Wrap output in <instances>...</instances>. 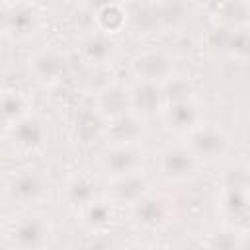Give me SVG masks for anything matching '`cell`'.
<instances>
[{
	"instance_id": "6da1fadb",
	"label": "cell",
	"mask_w": 250,
	"mask_h": 250,
	"mask_svg": "<svg viewBox=\"0 0 250 250\" xmlns=\"http://www.w3.org/2000/svg\"><path fill=\"white\" fill-rule=\"evenodd\" d=\"M6 236L16 250H43L51 240V223L37 213L21 215L10 225Z\"/></svg>"
},
{
	"instance_id": "7a4b0ae2",
	"label": "cell",
	"mask_w": 250,
	"mask_h": 250,
	"mask_svg": "<svg viewBox=\"0 0 250 250\" xmlns=\"http://www.w3.org/2000/svg\"><path fill=\"white\" fill-rule=\"evenodd\" d=\"M186 146L195 154V158L201 160H219L229 150V137L227 133L213 123H201L186 137Z\"/></svg>"
},
{
	"instance_id": "3957f363",
	"label": "cell",
	"mask_w": 250,
	"mask_h": 250,
	"mask_svg": "<svg viewBox=\"0 0 250 250\" xmlns=\"http://www.w3.org/2000/svg\"><path fill=\"white\" fill-rule=\"evenodd\" d=\"M49 182L39 170H18L6 182V195L10 201L20 205H31L47 197Z\"/></svg>"
},
{
	"instance_id": "277c9868",
	"label": "cell",
	"mask_w": 250,
	"mask_h": 250,
	"mask_svg": "<svg viewBox=\"0 0 250 250\" xmlns=\"http://www.w3.org/2000/svg\"><path fill=\"white\" fill-rule=\"evenodd\" d=\"M41 23V14L35 4L29 2H16L8 4L2 14V29L10 39L23 41L35 35Z\"/></svg>"
},
{
	"instance_id": "5b68a950",
	"label": "cell",
	"mask_w": 250,
	"mask_h": 250,
	"mask_svg": "<svg viewBox=\"0 0 250 250\" xmlns=\"http://www.w3.org/2000/svg\"><path fill=\"white\" fill-rule=\"evenodd\" d=\"M221 213L227 221L225 227L242 230L250 229V193L246 184H227L221 195Z\"/></svg>"
},
{
	"instance_id": "8992f818",
	"label": "cell",
	"mask_w": 250,
	"mask_h": 250,
	"mask_svg": "<svg viewBox=\"0 0 250 250\" xmlns=\"http://www.w3.org/2000/svg\"><path fill=\"white\" fill-rule=\"evenodd\" d=\"M133 74L139 82L164 84L170 76H174V61L162 49H146L139 53L133 61Z\"/></svg>"
},
{
	"instance_id": "52a82bcc",
	"label": "cell",
	"mask_w": 250,
	"mask_h": 250,
	"mask_svg": "<svg viewBox=\"0 0 250 250\" xmlns=\"http://www.w3.org/2000/svg\"><path fill=\"white\" fill-rule=\"evenodd\" d=\"M199 160L186 146H168L158 154V172L168 182H186L195 176Z\"/></svg>"
},
{
	"instance_id": "ba28073f",
	"label": "cell",
	"mask_w": 250,
	"mask_h": 250,
	"mask_svg": "<svg viewBox=\"0 0 250 250\" xmlns=\"http://www.w3.org/2000/svg\"><path fill=\"white\" fill-rule=\"evenodd\" d=\"M102 170L111 178L129 176L135 172H141L143 166V154L137 145H125V146H109L102 154Z\"/></svg>"
},
{
	"instance_id": "9c48e42d",
	"label": "cell",
	"mask_w": 250,
	"mask_h": 250,
	"mask_svg": "<svg viewBox=\"0 0 250 250\" xmlns=\"http://www.w3.org/2000/svg\"><path fill=\"white\" fill-rule=\"evenodd\" d=\"M104 135L109 143V146H125V145H137L145 135V123L143 117L129 111L125 115H119L115 119H109Z\"/></svg>"
},
{
	"instance_id": "30bf717a",
	"label": "cell",
	"mask_w": 250,
	"mask_h": 250,
	"mask_svg": "<svg viewBox=\"0 0 250 250\" xmlns=\"http://www.w3.org/2000/svg\"><path fill=\"white\" fill-rule=\"evenodd\" d=\"M66 59L55 49H41L29 59V70L41 84H57L66 74Z\"/></svg>"
},
{
	"instance_id": "8fae6325",
	"label": "cell",
	"mask_w": 250,
	"mask_h": 250,
	"mask_svg": "<svg viewBox=\"0 0 250 250\" xmlns=\"http://www.w3.org/2000/svg\"><path fill=\"white\" fill-rule=\"evenodd\" d=\"M162 117L166 121V125L178 133V135H189L195 127H199L203 123L201 117V107L199 104L193 100H186V102H178V104H168L162 111Z\"/></svg>"
},
{
	"instance_id": "7c38bea8",
	"label": "cell",
	"mask_w": 250,
	"mask_h": 250,
	"mask_svg": "<svg viewBox=\"0 0 250 250\" xmlns=\"http://www.w3.org/2000/svg\"><path fill=\"white\" fill-rule=\"evenodd\" d=\"M78 53L90 64H105L109 61H113V57L117 53V45L111 39V35H107L100 29H92V31H86L84 37L80 39Z\"/></svg>"
},
{
	"instance_id": "4fadbf2b",
	"label": "cell",
	"mask_w": 250,
	"mask_h": 250,
	"mask_svg": "<svg viewBox=\"0 0 250 250\" xmlns=\"http://www.w3.org/2000/svg\"><path fill=\"white\" fill-rule=\"evenodd\" d=\"M166 107L164 92L160 84L150 82H137L131 88V111L139 117L146 119L156 113H162Z\"/></svg>"
},
{
	"instance_id": "5bb4252c",
	"label": "cell",
	"mask_w": 250,
	"mask_h": 250,
	"mask_svg": "<svg viewBox=\"0 0 250 250\" xmlns=\"http://www.w3.org/2000/svg\"><path fill=\"white\" fill-rule=\"evenodd\" d=\"M150 193V184L143 172H135L129 176H121L109 182L107 188V199L113 203H127L129 207Z\"/></svg>"
},
{
	"instance_id": "9a60e30c",
	"label": "cell",
	"mask_w": 250,
	"mask_h": 250,
	"mask_svg": "<svg viewBox=\"0 0 250 250\" xmlns=\"http://www.w3.org/2000/svg\"><path fill=\"white\" fill-rule=\"evenodd\" d=\"M168 213H170L168 199L162 197V195H156L152 191L146 193L145 197H141L139 201H135L131 205V217H133V221L139 227H145V229L160 227L166 221Z\"/></svg>"
},
{
	"instance_id": "2e32d148",
	"label": "cell",
	"mask_w": 250,
	"mask_h": 250,
	"mask_svg": "<svg viewBox=\"0 0 250 250\" xmlns=\"http://www.w3.org/2000/svg\"><path fill=\"white\" fill-rule=\"evenodd\" d=\"M6 131L12 139V145L23 152H31V150L39 148L47 137L45 123L41 119H37L35 115L23 117L21 121H18L14 127H10Z\"/></svg>"
},
{
	"instance_id": "e0dca14e",
	"label": "cell",
	"mask_w": 250,
	"mask_h": 250,
	"mask_svg": "<svg viewBox=\"0 0 250 250\" xmlns=\"http://www.w3.org/2000/svg\"><path fill=\"white\" fill-rule=\"evenodd\" d=\"M96 109L107 121L129 113L131 111V88H125L121 84L105 86L104 90H100L96 98Z\"/></svg>"
},
{
	"instance_id": "ac0fdd59",
	"label": "cell",
	"mask_w": 250,
	"mask_h": 250,
	"mask_svg": "<svg viewBox=\"0 0 250 250\" xmlns=\"http://www.w3.org/2000/svg\"><path fill=\"white\" fill-rule=\"evenodd\" d=\"M62 195L68 205L84 209L94 199H98V184H96L94 176L80 172V174H74L68 178V182L62 189Z\"/></svg>"
},
{
	"instance_id": "d6986e66",
	"label": "cell",
	"mask_w": 250,
	"mask_h": 250,
	"mask_svg": "<svg viewBox=\"0 0 250 250\" xmlns=\"http://www.w3.org/2000/svg\"><path fill=\"white\" fill-rule=\"evenodd\" d=\"M213 18L227 29H242L250 25V4L248 2H221L213 6Z\"/></svg>"
},
{
	"instance_id": "ffe728a7",
	"label": "cell",
	"mask_w": 250,
	"mask_h": 250,
	"mask_svg": "<svg viewBox=\"0 0 250 250\" xmlns=\"http://www.w3.org/2000/svg\"><path fill=\"white\" fill-rule=\"evenodd\" d=\"M82 211V223L94 230V232H102L105 230L115 217V203L109 199H94L90 205H86Z\"/></svg>"
},
{
	"instance_id": "44dd1931",
	"label": "cell",
	"mask_w": 250,
	"mask_h": 250,
	"mask_svg": "<svg viewBox=\"0 0 250 250\" xmlns=\"http://www.w3.org/2000/svg\"><path fill=\"white\" fill-rule=\"evenodd\" d=\"M0 107H2V121H4L6 129L14 127L18 121H21L23 117L29 115V111H27L29 102L20 90H6L2 94Z\"/></svg>"
},
{
	"instance_id": "7402d4cb",
	"label": "cell",
	"mask_w": 250,
	"mask_h": 250,
	"mask_svg": "<svg viewBox=\"0 0 250 250\" xmlns=\"http://www.w3.org/2000/svg\"><path fill=\"white\" fill-rule=\"evenodd\" d=\"M96 29L113 35L127 23V10L121 4H104L96 10Z\"/></svg>"
},
{
	"instance_id": "603a6c76",
	"label": "cell",
	"mask_w": 250,
	"mask_h": 250,
	"mask_svg": "<svg viewBox=\"0 0 250 250\" xmlns=\"http://www.w3.org/2000/svg\"><path fill=\"white\" fill-rule=\"evenodd\" d=\"M162 92H164V100H166V105H168V104L193 100L195 88H193V84H191V80L188 76L174 74L162 84Z\"/></svg>"
},
{
	"instance_id": "cb8c5ba5",
	"label": "cell",
	"mask_w": 250,
	"mask_h": 250,
	"mask_svg": "<svg viewBox=\"0 0 250 250\" xmlns=\"http://www.w3.org/2000/svg\"><path fill=\"white\" fill-rule=\"evenodd\" d=\"M205 248L207 250H242V234L229 227L217 229L207 236Z\"/></svg>"
},
{
	"instance_id": "d4e9b609",
	"label": "cell",
	"mask_w": 250,
	"mask_h": 250,
	"mask_svg": "<svg viewBox=\"0 0 250 250\" xmlns=\"http://www.w3.org/2000/svg\"><path fill=\"white\" fill-rule=\"evenodd\" d=\"M121 250H145L143 246H137V244H133V246H125V248H121Z\"/></svg>"
},
{
	"instance_id": "484cf974",
	"label": "cell",
	"mask_w": 250,
	"mask_h": 250,
	"mask_svg": "<svg viewBox=\"0 0 250 250\" xmlns=\"http://www.w3.org/2000/svg\"><path fill=\"white\" fill-rule=\"evenodd\" d=\"M246 189H248V193H250V168H248V172H246Z\"/></svg>"
},
{
	"instance_id": "4316f807",
	"label": "cell",
	"mask_w": 250,
	"mask_h": 250,
	"mask_svg": "<svg viewBox=\"0 0 250 250\" xmlns=\"http://www.w3.org/2000/svg\"><path fill=\"white\" fill-rule=\"evenodd\" d=\"M156 250H172V248H156Z\"/></svg>"
}]
</instances>
